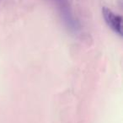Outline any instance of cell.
<instances>
[{
	"mask_svg": "<svg viewBox=\"0 0 123 123\" xmlns=\"http://www.w3.org/2000/svg\"><path fill=\"white\" fill-rule=\"evenodd\" d=\"M102 15L106 25L119 36H122V19L120 15L115 14L112 10L106 7L102 8Z\"/></svg>",
	"mask_w": 123,
	"mask_h": 123,
	"instance_id": "1",
	"label": "cell"
}]
</instances>
